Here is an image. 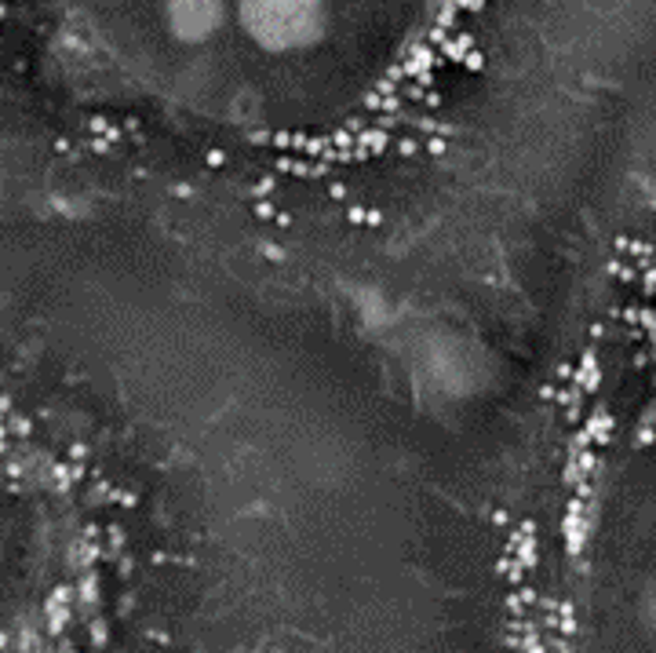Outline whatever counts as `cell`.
<instances>
[{"instance_id": "1", "label": "cell", "mask_w": 656, "mask_h": 653, "mask_svg": "<svg viewBox=\"0 0 656 653\" xmlns=\"http://www.w3.org/2000/svg\"><path fill=\"white\" fill-rule=\"evenodd\" d=\"M73 573L62 467L51 445L0 401V653H66Z\"/></svg>"}]
</instances>
